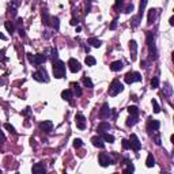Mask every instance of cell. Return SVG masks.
I'll use <instances>...</instances> for the list:
<instances>
[{"label": "cell", "mask_w": 174, "mask_h": 174, "mask_svg": "<svg viewBox=\"0 0 174 174\" xmlns=\"http://www.w3.org/2000/svg\"><path fill=\"white\" fill-rule=\"evenodd\" d=\"M52 69H53V76L57 79L65 78V64L61 60H53L52 63Z\"/></svg>", "instance_id": "1"}, {"label": "cell", "mask_w": 174, "mask_h": 174, "mask_svg": "<svg viewBox=\"0 0 174 174\" xmlns=\"http://www.w3.org/2000/svg\"><path fill=\"white\" fill-rule=\"evenodd\" d=\"M46 56L45 54H33V53H27V60L33 67H41L42 63L46 61Z\"/></svg>", "instance_id": "2"}, {"label": "cell", "mask_w": 174, "mask_h": 174, "mask_svg": "<svg viewBox=\"0 0 174 174\" xmlns=\"http://www.w3.org/2000/svg\"><path fill=\"white\" fill-rule=\"evenodd\" d=\"M122 90H124V85L118 79H114L110 83V86H109V95L110 97H116L117 94H120Z\"/></svg>", "instance_id": "3"}, {"label": "cell", "mask_w": 174, "mask_h": 174, "mask_svg": "<svg viewBox=\"0 0 174 174\" xmlns=\"http://www.w3.org/2000/svg\"><path fill=\"white\" fill-rule=\"evenodd\" d=\"M33 79L37 82H41V83H48L49 82V78H48V74L45 71V68H40L38 71H36L33 74Z\"/></svg>", "instance_id": "4"}, {"label": "cell", "mask_w": 174, "mask_h": 174, "mask_svg": "<svg viewBox=\"0 0 174 174\" xmlns=\"http://www.w3.org/2000/svg\"><path fill=\"white\" fill-rule=\"evenodd\" d=\"M125 79V83H128V85H132V83H135V82H142V75L139 74V72H127L124 76Z\"/></svg>", "instance_id": "5"}, {"label": "cell", "mask_w": 174, "mask_h": 174, "mask_svg": "<svg viewBox=\"0 0 174 174\" xmlns=\"http://www.w3.org/2000/svg\"><path fill=\"white\" fill-rule=\"evenodd\" d=\"M98 159H99V165L102 166V167H107V166H110V165H114L113 158L109 154H106V152H101Z\"/></svg>", "instance_id": "6"}, {"label": "cell", "mask_w": 174, "mask_h": 174, "mask_svg": "<svg viewBox=\"0 0 174 174\" xmlns=\"http://www.w3.org/2000/svg\"><path fill=\"white\" fill-rule=\"evenodd\" d=\"M161 128V122L158 120H154V118H148V124H147V129L150 133H154L156 131H159Z\"/></svg>", "instance_id": "7"}, {"label": "cell", "mask_w": 174, "mask_h": 174, "mask_svg": "<svg viewBox=\"0 0 174 174\" xmlns=\"http://www.w3.org/2000/svg\"><path fill=\"white\" fill-rule=\"evenodd\" d=\"M129 144H131V148L133 150V151H139L140 148H142V142L139 140V138L136 136L135 133L131 135V139H129Z\"/></svg>", "instance_id": "8"}, {"label": "cell", "mask_w": 174, "mask_h": 174, "mask_svg": "<svg viewBox=\"0 0 174 174\" xmlns=\"http://www.w3.org/2000/svg\"><path fill=\"white\" fill-rule=\"evenodd\" d=\"M68 67H69V71L74 72V74H76V72H79L82 69L80 63L78 61L76 58H69L68 60Z\"/></svg>", "instance_id": "9"}, {"label": "cell", "mask_w": 174, "mask_h": 174, "mask_svg": "<svg viewBox=\"0 0 174 174\" xmlns=\"http://www.w3.org/2000/svg\"><path fill=\"white\" fill-rule=\"evenodd\" d=\"M110 114H112V109H110V106H109V103H103L102 109L99 110V118H102V120L109 118Z\"/></svg>", "instance_id": "10"}, {"label": "cell", "mask_w": 174, "mask_h": 174, "mask_svg": "<svg viewBox=\"0 0 174 174\" xmlns=\"http://www.w3.org/2000/svg\"><path fill=\"white\" fill-rule=\"evenodd\" d=\"M75 121H76V127L79 129H86V117L82 114V113H78L75 116Z\"/></svg>", "instance_id": "11"}, {"label": "cell", "mask_w": 174, "mask_h": 174, "mask_svg": "<svg viewBox=\"0 0 174 174\" xmlns=\"http://www.w3.org/2000/svg\"><path fill=\"white\" fill-rule=\"evenodd\" d=\"M129 50H131V60L135 61L136 60V54H138V44H136L135 40H132L129 42Z\"/></svg>", "instance_id": "12"}, {"label": "cell", "mask_w": 174, "mask_h": 174, "mask_svg": "<svg viewBox=\"0 0 174 174\" xmlns=\"http://www.w3.org/2000/svg\"><path fill=\"white\" fill-rule=\"evenodd\" d=\"M158 14H159V11H158L156 8H151L150 11H148V18H147V23H148V25H152V23L155 22Z\"/></svg>", "instance_id": "13"}, {"label": "cell", "mask_w": 174, "mask_h": 174, "mask_svg": "<svg viewBox=\"0 0 174 174\" xmlns=\"http://www.w3.org/2000/svg\"><path fill=\"white\" fill-rule=\"evenodd\" d=\"M40 128L44 131V132H46V133H48V132H50V131L53 129V122H52L50 120L42 121V122L40 124Z\"/></svg>", "instance_id": "14"}, {"label": "cell", "mask_w": 174, "mask_h": 174, "mask_svg": "<svg viewBox=\"0 0 174 174\" xmlns=\"http://www.w3.org/2000/svg\"><path fill=\"white\" fill-rule=\"evenodd\" d=\"M110 128H112L110 122H107V121H102V122H99L98 127H97V132H98V133H102V132L109 131Z\"/></svg>", "instance_id": "15"}, {"label": "cell", "mask_w": 174, "mask_h": 174, "mask_svg": "<svg viewBox=\"0 0 174 174\" xmlns=\"http://www.w3.org/2000/svg\"><path fill=\"white\" fill-rule=\"evenodd\" d=\"M19 4H21V1H19V0H11L8 8H10V14H11L12 17L17 15V8L19 7Z\"/></svg>", "instance_id": "16"}, {"label": "cell", "mask_w": 174, "mask_h": 174, "mask_svg": "<svg viewBox=\"0 0 174 174\" xmlns=\"http://www.w3.org/2000/svg\"><path fill=\"white\" fill-rule=\"evenodd\" d=\"M33 173L34 174H44L46 171V167H45L44 163H36V165L33 166Z\"/></svg>", "instance_id": "17"}, {"label": "cell", "mask_w": 174, "mask_h": 174, "mask_svg": "<svg viewBox=\"0 0 174 174\" xmlns=\"http://www.w3.org/2000/svg\"><path fill=\"white\" fill-rule=\"evenodd\" d=\"M122 67H124V63L121 61V60H117V61H113L112 64H110V69L114 72L117 71H121L122 69Z\"/></svg>", "instance_id": "18"}, {"label": "cell", "mask_w": 174, "mask_h": 174, "mask_svg": "<svg viewBox=\"0 0 174 174\" xmlns=\"http://www.w3.org/2000/svg\"><path fill=\"white\" fill-rule=\"evenodd\" d=\"M91 142H93V144L95 147H98V148L105 147V143H103V140L101 136H94V138H91Z\"/></svg>", "instance_id": "19"}, {"label": "cell", "mask_w": 174, "mask_h": 174, "mask_svg": "<svg viewBox=\"0 0 174 174\" xmlns=\"http://www.w3.org/2000/svg\"><path fill=\"white\" fill-rule=\"evenodd\" d=\"M87 44H90L91 46H94V48H99V46L102 45V41L98 40L97 37H90L89 40H87Z\"/></svg>", "instance_id": "20"}, {"label": "cell", "mask_w": 174, "mask_h": 174, "mask_svg": "<svg viewBox=\"0 0 174 174\" xmlns=\"http://www.w3.org/2000/svg\"><path fill=\"white\" fill-rule=\"evenodd\" d=\"M50 19H52V17L49 15V12H48L46 10H44V11H42V23H44L45 26H49Z\"/></svg>", "instance_id": "21"}, {"label": "cell", "mask_w": 174, "mask_h": 174, "mask_svg": "<svg viewBox=\"0 0 174 174\" xmlns=\"http://www.w3.org/2000/svg\"><path fill=\"white\" fill-rule=\"evenodd\" d=\"M22 22H23V21H22L21 18H19L18 21H17V29H18L19 36H21V37L23 38V37L26 36V33H25V29H23V23H22Z\"/></svg>", "instance_id": "22"}, {"label": "cell", "mask_w": 174, "mask_h": 174, "mask_svg": "<svg viewBox=\"0 0 174 174\" xmlns=\"http://www.w3.org/2000/svg\"><path fill=\"white\" fill-rule=\"evenodd\" d=\"M101 138H102L103 142L114 143V136H113V135H109V133H106V132H102V133H101Z\"/></svg>", "instance_id": "23"}, {"label": "cell", "mask_w": 174, "mask_h": 174, "mask_svg": "<svg viewBox=\"0 0 174 174\" xmlns=\"http://www.w3.org/2000/svg\"><path fill=\"white\" fill-rule=\"evenodd\" d=\"M147 1L148 0H142L140 1V6H139V18H143V14H144V10H146V6H147Z\"/></svg>", "instance_id": "24"}, {"label": "cell", "mask_w": 174, "mask_h": 174, "mask_svg": "<svg viewBox=\"0 0 174 174\" xmlns=\"http://www.w3.org/2000/svg\"><path fill=\"white\" fill-rule=\"evenodd\" d=\"M50 23H52V26H53V29L56 31L60 30V19H58L57 17H52V19H50Z\"/></svg>", "instance_id": "25"}, {"label": "cell", "mask_w": 174, "mask_h": 174, "mask_svg": "<svg viewBox=\"0 0 174 174\" xmlns=\"http://www.w3.org/2000/svg\"><path fill=\"white\" fill-rule=\"evenodd\" d=\"M146 166H147V167H154V166H155V158H154V155H152V154H148V155H147Z\"/></svg>", "instance_id": "26"}, {"label": "cell", "mask_w": 174, "mask_h": 174, "mask_svg": "<svg viewBox=\"0 0 174 174\" xmlns=\"http://www.w3.org/2000/svg\"><path fill=\"white\" fill-rule=\"evenodd\" d=\"M61 98L64 99V101H71L72 99V91L71 90H64V91H61Z\"/></svg>", "instance_id": "27"}, {"label": "cell", "mask_w": 174, "mask_h": 174, "mask_svg": "<svg viewBox=\"0 0 174 174\" xmlns=\"http://www.w3.org/2000/svg\"><path fill=\"white\" fill-rule=\"evenodd\" d=\"M4 27H6V30L8 31L10 34H12L14 31H15V26H14V23L11 22V21H6V22H4Z\"/></svg>", "instance_id": "28"}, {"label": "cell", "mask_w": 174, "mask_h": 174, "mask_svg": "<svg viewBox=\"0 0 174 174\" xmlns=\"http://www.w3.org/2000/svg\"><path fill=\"white\" fill-rule=\"evenodd\" d=\"M138 122H139V116H129V118L127 120V125L128 127H133Z\"/></svg>", "instance_id": "29"}, {"label": "cell", "mask_w": 174, "mask_h": 174, "mask_svg": "<svg viewBox=\"0 0 174 174\" xmlns=\"http://www.w3.org/2000/svg\"><path fill=\"white\" fill-rule=\"evenodd\" d=\"M163 94L166 97H171L173 94V87L170 86V83H165V87H163Z\"/></svg>", "instance_id": "30"}, {"label": "cell", "mask_w": 174, "mask_h": 174, "mask_svg": "<svg viewBox=\"0 0 174 174\" xmlns=\"http://www.w3.org/2000/svg\"><path fill=\"white\" fill-rule=\"evenodd\" d=\"M85 63H86V65L93 67V65H95V64H97V60H95V57H93V56H86Z\"/></svg>", "instance_id": "31"}, {"label": "cell", "mask_w": 174, "mask_h": 174, "mask_svg": "<svg viewBox=\"0 0 174 174\" xmlns=\"http://www.w3.org/2000/svg\"><path fill=\"white\" fill-rule=\"evenodd\" d=\"M71 86L74 87V93H75L76 97H80L82 94H83V91H82V89H80V86L78 85V83H71Z\"/></svg>", "instance_id": "32"}, {"label": "cell", "mask_w": 174, "mask_h": 174, "mask_svg": "<svg viewBox=\"0 0 174 174\" xmlns=\"http://www.w3.org/2000/svg\"><path fill=\"white\" fill-rule=\"evenodd\" d=\"M128 113H129V116H139V107L138 106H129L128 107Z\"/></svg>", "instance_id": "33"}, {"label": "cell", "mask_w": 174, "mask_h": 174, "mask_svg": "<svg viewBox=\"0 0 174 174\" xmlns=\"http://www.w3.org/2000/svg\"><path fill=\"white\" fill-rule=\"evenodd\" d=\"M83 85H85L86 87H89V89H93V87H94L91 79H90V78H87V76H85V78H83Z\"/></svg>", "instance_id": "34"}, {"label": "cell", "mask_w": 174, "mask_h": 174, "mask_svg": "<svg viewBox=\"0 0 174 174\" xmlns=\"http://www.w3.org/2000/svg\"><path fill=\"white\" fill-rule=\"evenodd\" d=\"M151 87L152 89H158V87H159V78H158V76H155V78L151 79Z\"/></svg>", "instance_id": "35"}, {"label": "cell", "mask_w": 174, "mask_h": 174, "mask_svg": "<svg viewBox=\"0 0 174 174\" xmlns=\"http://www.w3.org/2000/svg\"><path fill=\"white\" fill-rule=\"evenodd\" d=\"M125 165L128 166V167H127V169L124 170V173H133L135 171V167H133V165H132V162H127V163H125Z\"/></svg>", "instance_id": "36"}, {"label": "cell", "mask_w": 174, "mask_h": 174, "mask_svg": "<svg viewBox=\"0 0 174 174\" xmlns=\"http://www.w3.org/2000/svg\"><path fill=\"white\" fill-rule=\"evenodd\" d=\"M152 106H154V112L155 113H159L161 112V106H159V103L156 102V99H152Z\"/></svg>", "instance_id": "37"}, {"label": "cell", "mask_w": 174, "mask_h": 174, "mask_svg": "<svg viewBox=\"0 0 174 174\" xmlns=\"http://www.w3.org/2000/svg\"><path fill=\"white\" fill-rule=\"evenodd\" d=\"M82 146H83L82 139H75V140H74V147H75V148H80Z\"/></svg>", "instance_id": "38"}, {"label": "cell", "mask_w": 174, "mask_h": 174, "mask_svg": "<svg viewBox=\"0 0 174 174\" xmlns=\"http://www.w3.org/2000/svg\"><path fill=\"white\" fill-rule=\"evenodd\" d=\"M140 21H142V18H139V17H135V18L132 19V27H138L139 25H140Z\"/></svg>", "instance_id": "39"}, {"label": "cell", "mask_w": 174, "mask_h": 174, "mask_svg": "<svg viewBox=\"0 0 174 174\" xmlns=\"http://www.w3.org/2000/svg\"><path fill=\"white\" fill-rule=\"evenodd\" d=\"M4 128H6L7 131H8L10 133H14V135L17 133V131H15V128H14L12 125H10V124H4Z\"/></svg>", "instance_id": "40"}, {"label": "cell", "mask_w": 174, "mask_h": 174, "mask_svg": "<svg viewBox=\"0 0 174 174\" xmlns=\"http://www.w3.org/2000/svg\"><path fill=\"white\" fill-rule=\"evenodd\" d=\"M22 116L30 117V116H31V107H26L25 110H22Z\"/></svg>", "instance_id": "41"}, {"label": "cell", "mask_w": 174, "mask_h": 174, "mask_svg": "<svg viewBox=\"0 0 174 174\" xmlns=\"http://www.w3.org/2000/svg\"><path fill=\"white\" fill-rule=\"evenodd\" d=\"M133 8H135V7H133V4L131 3V4H128V6H127V7H125V11H124V12H125V14H131V12H132V11H133Z\"/></svg>", "instance_id": "42"}, {"label": "cell", "mask_w": 174, "mask_h": 174, "mask_svg": "<svg viewBox=\"0 0 174 174\" xmlns=\"http://www.w3.org/2000/svg\"><path fill=\"white\" fill-rule=\"evenodd\" d=\"M50 56L53 58H56L58 56V52H57V49L56 48H50Z\"/></svg>", "instance_id": "43"}, {"label": "cell", "mask_w": 174, "mask_h": 174, "mask_svg": "<svg viewBox=\"0 0 174 174\" xmlns=\"http://www.w3.org/2000/svg\"><path fill=\"white\" fill-rule=\"evenodd\" d=\"M91 3H93V0H89V1H86V12H87V14L91 11Z\"/></svg>", "instance_id": "44"}, {"label": "cell", "mask_w": 174, "mask_h": 174, "mask_svg": "<svg viewBox=\"0 0 174 174\" xmlns=\"http://www.w3.org/2000/svg\"><path fill=\"white\" fill-rule=\"evenodd\" d=\"M42 36H44V38H45V40H49L50 37L53 36V33H50L49 30H46V31H44V34H42Z\"/></svg>", "instance_id": "45"}, {"label": "cell", "mask_w": 174, "mask_h": 174, "mask_svg": "<svg viewBox=\"0 0 174 174\" xmlns=\"http://www.w3.org/2000/svg\"><path fill=\"white\" fill-rule=\"evenodd\" d=\"M117 22H118V19L116 18L112 23H110V26H109V29H110V30H116V27H117Z\"/></svg>", "instance_id": "46"}, {"label": "cell", "mask_w": 174, "mask_h": 174, "mask_svg": "<svg viewBox=\"0 0 174 174\" xmlns=\"http://www.w3.org/2000/svg\"><path fill=\"white\" fill-rule=\"evenodd\" d=\"M122 147H124L125 150H129V148H131L129 142H128V140H125V139H122Z\"/></svg>", "instance_id": "47"}, {"label": "cell", "mask_w": 174, "mask_h": 174, "mask_svg": "<svg viewBox=\"0 0 174 174\" xmlns=\"http://www.w3.org/2000/svg\"><path fill=\"white\" fill-rule=\"evenodd\" d=\"M154 139H155V144H156V146H161L162 142H161V138H159V135H154Z\"/></svg>", "instance_id": "48"}, {"label": "cell", "mask_w": 174, "mask_h": 174, "mask_svg": "<svg viewBox=\"0 0 174 174\" xmlns=\"http://www.w3.org/2000/svg\"><path fill=\"white\" fill-rule=\"evenodd\" d=\"M4 142H6V138H4V133L3 132H0V147L4 144Z\"/></svg>", "instance_id": "49"}, {"label": "cell", "mask_w": 174, "mask_h": 174, "mask_svg": "<svg viewBox=\"0 0 174 174\" xmlns=\"http://www.w3.org/2000/svg\"><path fill=\"white\" fill-rule=\"evenodd\" d=\"M69 23H71L72 26H76V25H79V21H78V18H72Z\"/></svg>", "instance_id": "50"}, {"label": "cell", "mask_w": 174, "mask_h": 174, "mask_svg": "<svg viewBox=\"0 0 174 174\" xmlns=\"http://www.w3.org/2000/svg\"><path fill=\"white\" fill-rule=\"evenodd\" d=\"M4 53H6V49L0 50V60H7V57H4Z\"/></svg>", "instance_id": "51"}, {"label": "cell", "mask_w": 174, "mask_h": 174, "mask_svg": "<svg viewBox=\"0 0 174 174\" xmlns=\"http://www.w3.org/2000/svg\"><path fill=\"white\" fill-rule=\"evenodd\" d=\"M122 3H124L122 0H116V7L117 8H118V7H122Z\"/></svg>", "instance_id": "52"}, {"label": "cell", "mask_w": 174, "mask_h": 174, "mask_svg": "<svg viewBox=\"0 0 174 174\" xmlns=\"http://www.w3.org/2000/svg\"><path fill=\"white\" fill-rule=\"evenodd\" d=\"M0 40H3V41H6V40H7V37H6L4 34H1V33H0Z\"/></svg>", "instance_id": "53"}, {"label": "cell", "mask_w": 174, "mask_h": 174, "mask_svg": "<svg viewBox=\"0 0 174 174\" xmlns=\"http://www.w3.org/2000/svg\"><path fill=\"white\" fill-rule=\"evenodd\" d=\"M0 85H1V86L6 85V79H3V78H0Z\"/></svg>", "instance_id": "54"}, {"label": "cell", "mask_w": 174, "mask_h": 174, "mask_svg": "<svg viewBox=\"0 0 174 174\" xmlns=\"http://www.w3.org/2000/svg\"><path fill=\"white\" fill-rule=\"evenodd\" d=\"M170 25H171V26L174 25V17H171V18H170Z\"/></svg>", "instance_id": "55"}, {"label": "cell", "mask_w": 174, "mask_h": 174, "mask_svg": "<svg viewBox=\"0 0 174 174\" xmlns=\"http://www.w3.org/2000/svg\"><path fill=\"white\" fill-rule=\"evenodd\" d=\"M85 50H86V53H89V52H90V46H85Z\"/></svg>", "instance_id": "56"}, {"label": "cell", "mask_w": 174, "mask_h": 174, "mask_svg": "<svg viewBox=\"0 0 174 174\" xmlns=\"http://www.w3.org/2000/svg\"><path fill=\"white\" fill-rule=\"evenodd\" d=\"M0 171H1V170H0Z\"/></svg>", "instance_id": "57"}]
</instances>
